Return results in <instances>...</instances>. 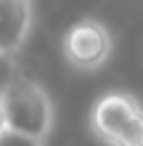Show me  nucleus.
Returning <instances> with one entry per match:
<instances>
[{
  "label": "nucleus",
  "instance_id": "1",
  "mask_svg": "<svg viewBox=\"0 0 143 146\" xmlns=\"http://www.w3.org/2000/svg\"><path fill=\"white\" fill-rule=\"evenodd\" d=\"M0 113L5 117L7 129L22 132L41 141L48 139L52 129V120H55L48 91L36 79L26 77L19 70L12 74V79L5 84L0 94Z\"/></svg>",
  "mask_w": 143,
  "mask_h": 146
},
{
  "label": "nucleus",
  "instance_id": "2",
  "mask_svg": "<svg viewBox=\"0 0 143 146\" xmlns=\"http://www.w3.org/2000/svg\"><path fill=\"white\" fill-rule=\"evenodd\" d=\"M91 129L107 146H143V103L124 91L100 96L91 110Z\"/></svg>",
  "mask_w": 143,
  "mask_h": 146
},
{
  "label": "nucleus",
  "instance_id": "3",
  "mask_svg": "<svg viewBox=\"0 0 143 146\" xmlns=\"http://www.w3.org/2000/svg\"><path fill=\"white\" fill-rule=\"evenodd\" d=\"M64 58L81 72L100 70L112 55V34L98 19H79L62 38Z\"/></svg>",
  "mask_w": 143,
  "mask_h": 146
},
{
  "label": "nucleus",
  "instance_id": "4",
  "mask_svg": "<svg viewBox=\"0 0 143 146\" xmlns=\"http://www.w3.org/2000/svg\"><path fill=\"white\" fill-rule=\"evenodd\" d=\"M31 29V0H0V53L14 55Z\"/></svg>",
  "mask_w": 143,
  "mask_h": 146
},
{
  "label": "nucleus",
  "instance_id": "5",
  "mask_svg": "<svg viewBox=\"0 0 143 146\" xmlns=\"http://www.w3.org/2000/svg\"><path fill=\"white\" fill-rule=\"evenodd\" d=\"M0 146H45V141L33 137H26L14 129H3L0 132Z\"/></svg>",
  "mask_w": 143,
  "mask_h": 146
},
{
  "label": "nucleus",
  "instance_id": "6",
  "mask_svg": "<svg viewBox=\"0 0 143 146\" xmlns=\"http://www.w3.org/2000/svg\"><path fill=\"white\" fill-rule=\"evenodd\" d=\"M14 72H17V67H14V62H12V55H3V53H0V94H3L5 84L12 79Z\"/></svg>",
  "mask_w": 143,
  "mask_h": 146
},
{
  "label": "nucleus",
  "instance_id": "7",
  "mask_svg": "<svg viewBox=\"0 0 143 146\" xmlns=\"http://www.w3.org/2000/svg\"><path fill=\"white\" fill-rule=\"evenodd\" d=\"M3 129H7V125H5V117H3V113H0V132Z\"/></svg>",
  "mask_w": 143,
  "mask_h": 146
}]
</instances>
